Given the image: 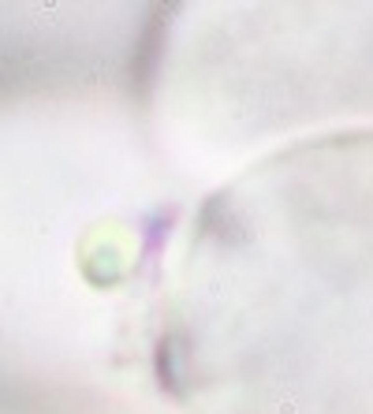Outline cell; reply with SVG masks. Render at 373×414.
Here are the masks:
<instances>
[{
	"label": "cell",
	"mask_w": 373,
	"mask_h": 414,
	"mask_svg": "<svg viewBox=\"0 0 373 414\" xmlns=\"http://www.w3.org/2000/svg\"><path fill=\"white\" fill-rule=\"evenodd\" d=\"M161 351L186 414H373V131L284 146L198 209Z\"/></svg>",
	"instance_id": "1"
}]
</instances>
